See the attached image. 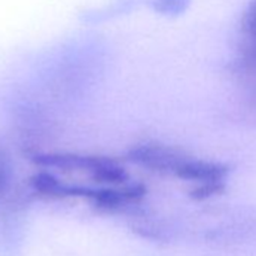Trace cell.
Instances as JSON below:
<instances>
[{"label": "cell", "mask_w": 256, "mask_h": 256, "mask_svg": "<svg viewBox=\"0 0 256 256\" xmlns=\"http://www.w3.org/2000/svg\"><path fill=\"white\" fill-rule=\"evenodd\" d=\"M228 172H229L228 166L220 163L186 158L175 170V175L182 180L206 182V181H223Z\"/></svg>", "instance_id": "6da1fadb"}, {"label": "cell", "mask_w": 256, "mask_h": 256, "mask_svg": "<svg viewBox=\"0 0 256 256\" xmlns=\"http://www.w3.org/2000/svg\"><path fill=\"white\" fill-rule=\"evenodd\" d=\"M241 29L246 38H248L250 42L256 47V0H250L241 20Z\"/></svg>", "instance_id": "7a4b0ae2"}, {"label": "cell", "mask_w": 256, "mask_h": 256, "mask_svg": "<svg viewBox=\"0 0 256 256\" xmlns=\"http://www.w3.org/2000/svg\"><path fill=\"white\" fill-rule=\"evenodd\" d=\"M224 190V182L223 181H206L202 182L200 186H198L196 188H193V192L190 193L192 198L202 200V199H208L211 196L220 194Z\"/></svg>", "instance_id": "3957f363"}]
</instances>
